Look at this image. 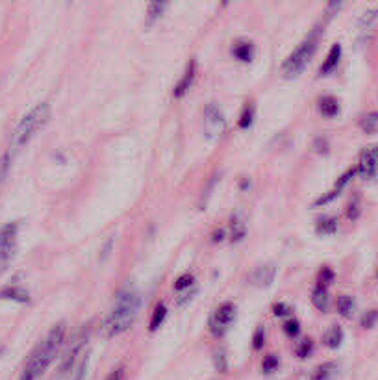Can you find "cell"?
<instances>
[{
  "instance_id": "cell-1",
  "label": "cell",
  "mask_w": 378,
  "mask_h": 380,
  "mask_svg": "<svg viewBox=\"0 0 378 380\" xmlns=\"http://www.w3.org/2000/svg\"><path fill=\"white\" fill-rule=\"evenodd\" d=\"M65 332H67V329L63 323L52 327L51 332L45 336V340L35 347L28 360H26L21 380H37L41 374L45 373L46 368L51 365L52 360L56 358V354L62 349L63 341H65Z\"/></svg>"
},
{
  "instance_id": "cell-2",
  "label": "cell",
  "mask_w": 378,
  "mask_h": 380,
  "mask_svg": "<svg viewBox=\"0 0 378 380\" xmlns=\"http://www.w3.org/2000/svg\"><path fill=\"white\" fill-rule=\"evenodd\" d=\"M139 306H141L139 291L134 290V288H126V290L121 291L112 312L108 313L106 321H104V334L108 338H115V336L126 332L136 321Z\"/></svg>"
},
{
  "instance_id": "cell-3",
  "label": "cell",
  "mask_w": 378,
  "mask_h": 380,
  "mask_svg": "<svg viewBox=\"0 0 378 380\" xmlns=\"http://www.w3.org/2000/svg\"><path fill=\"white\" fill-rule=\"evenodd\" d=\"M51 119V104L40 103L35 108H32L24 115L19 123L17 130L13 134V148L24 147L43 126Z\"/></svg>"
},
{
  "instance_id": "cell-4",
  "label": "cell",
  "mask_w": 378,
  "mask_h": 380,
  "mask_svg": "<svg viewBox=\"0 0 378 380\" xmlns=\"http://www.w3.org/2000/svg\"><path fill=\"white\" fill-rule=\"evenodd\" d=\"M319 34H321V30L316 28L311 32L308 37H306L299 46H297V51L291 54V56L284 62L282 71L284 76H288V78H295V76H299L302 71L306 69L308 62L311 60V56L316 54L317 45H319Z\"/></svg>"
},
{
  "instance_id": "cell-5",
  "label": "cell",
  "mask_w": 378,
  "mask_h": 380,
  "mask_svg": "<svg viewBox=\"0 0 378 380\" xmlns=\"http://www.w3.org/2000/svg\"><path fill=\"white\" fill-rule=\"evenodd\" d=\"M17 223H8L6 227L0 230V273H4L15 258L17 250Z\"/></svg>"
},
{
  "instance_id": "cell-6",
  "label": "cell",
  "mask_w": 378,
  "mask_h": 380,
  "mask_svg": "<svg viewBox=\"0 0 378 380\" xmlns=\"http://www.w3.org/2000/svg\"><path fill=\"white\" fill-rule=\"evenodd\" d=\"M226 128V119L223 110L217 106L215 103H209L206 108H204V134L209 139H215L219 137Z\"/></svg>"
},
{
  "instance_id": "cell-7",
  "label": "cell",
  "mask_w": 378,
  "mask_h": 380,
  "mask_svg": "<svg viewBox=\"0 0 378 380\" xmlns=\"http://www.w3.org/2000/svg\"><path fill=\"white\" fill-rule=\"evenodd\" d=\"M236 318V306L232 302H223L209 318V330L214 336H223L226 330L230 329L232 321Z\"/></svg>"
},
{
  "instance_id": "cell-8",
  "label": "cell",
  "mask_w": 378,
  "mask_h": 380,
  "mask_svg": "<svg viewBox=\"0 0 378 380\" xmlns=\"http://www.w3.org/2000/svg\"><path fill=\"white\" fill-rule=\"evenodd\" d=\"M356 173H360L361 178H375L378 173V145H371L367 147L360 156V164H358V169Z\"/></svg>"
},
{
  "instance_id": "cell-9",
  "label": "cell",
  "mask_w": 378,
  "mask_h": 380,
  "mask_svg": "<svg viewBox=\"0 0 378 380\" xmlns=\"http://www.w3.org/2000/svg\"><path fill=\"white\" fill-rule=\"evenodd\" d=\"M85 340H87V334L80 332V334L71 341V347L65 351V354H63L62 358V363H60V374L69 373V371L73 369L74 362H76V356L82 352V347H84Z\"/></svg>"
},
{
  "instance_id": "cell-10",
  "label": "cell",
  "mask_w": 378,
  "mask_h": 380,
  "mask_svg": "<svg viewBox=\"0 0 378 380\" xmlns=\"http://www.w3.org/2000/svg\"><path fill=\"white\" fill-rule=\"evenodd\" d=\"M275 277H277V267L269 264V266L256 267L255 273L250 275V282L255 284L256 288H269L275 282Z\"/></svg>"
},
{
  "instance_id": "cell-11",
  "label": "cell",
  "mask_w": 378,
  "mask_h": 380,
  "mask_svg": "<svg viewBox=\"0 0 378 380\" xmlns=\"http://www.w3.org/2000/svg\"><path fill=\"white\" fill-rule=\"evenodd\" d=\"M354 175H356V169H349V171H347V173H345V175L339 176L338 182H336V186H334L327 195H323V197H319V199H317L316 202H313V206H321V205L325 206V205H328V202H332V200L336 199V197H338V195L341 193V191H343V187L347 186V184H349L350 178H352V176H354Z\"/></svg>"
},
{
  "instance_id": "cell-12",
  "label": "cell",
  "mask_w": 378,
  "mask_h": 380,
  "mask_svg": "<svg viewBox=\"0 0 378 380\" xmlns=\"http://www.w3.org/2000/svg\"><path fill=\"white\" fill-rule=\"evenodd\" d=\"M195 76H197V63L189 62L187 63L186 71L182 74L180 82L176 84V87L173 89V97L175 98H182L187 93V89L191 87L193 82H195Z\"/></svg>"
},
{
  "instance_id": "cell-13",
  "label": "cell",
  "mask_w": 378,
  "mask_h": 380,
  "mask_svg": "<svg viewBox=\"0 0 378 380\" xmlns=\"http://www.w3.org/2000/svg\"><path fill=\"white\" fill-rule=\"evenodd\" d=\"M339 60H341V45H339V43H336V45H332L330 52H328L327 60L323 62L321 69H319V74L327 76V74L332 73L334 69L338 67Z\"/></svg>"
},
{
  "instance_id": "cell-14",
  "label": "cell",
  "mask_w": 378,
  "mask_h": 380,
  "mask_svg": "<svg viewBox=\"0 0 378 380\" xmlns=\"http://www.w3.org/2000/svg\"><path fill=\"white\" fill-rule=\"evenodd\" d=\"M319 112H321L323 117L334 119L339 114V101L332 95H325V97L319 98Z\"/></svg>"
},
{
  "instance_id": "cell-15",
  "label": "cell",
  "mask_w": 378,
  "mask_h": 380,
  "mask_svg": "<svg viewBox=\"0 0 378 380\" xmlns=\"http://www.w3.org/2000/svg\"><path fill=\"white\" fill-rule=\"evenodd\" d=\"M232 54L239 62H250L255 58V45L250 41H239L236 45L232 46Z\"/></svg>"
},
{
  "instance_id": "cell-16",
  "label": "cell",
  "mask_w": 378,
  "mask_h": 380,
  "mask_svg": "<svg viewBox=\"0 0 378 380\" xmlns=\"http://www.w3.org/2000/svg\"><path fill=\"white\" fill-rule=\"evenodd\" d=\"M311 302H313V306L319 310V312H325L328 308V290L327 286H321V284H317L316 290L311 293Z\"/></svg>"
},
{
  "instance_id": "cell-17",
  "label": "cell",
  "mask_w": 378,
  "mask_h": 380,
  "mask_svg": "<svg viewBox=\"0 0 378 380\" xmlns=\"http://www.w3.org/2000/svg\"><path fill=\"white\" fill-rule=\"evenodd\" d=\"M0 299H10V301H17V302H28L30 297L28 293L19 288V286H10L6 290L0 291Z\"/></svg>"
},
{
  "instance_id": "cell-18",
  "label": "cell",
  "mask_w": 378,
  "mask_h": 380,
  "mask_svg": "<svg viewBox=\"0 0 378 380\" xmlns=\"http://www.w3.org/2000/svg\"><path fill=\"white\" fill-rule=\"evenodd\" d=\"M323 341H325V345L330 347V349H338L341 345V341H343V330L339 329V327H330V329L325 332L323 336Z\"/></svg>"
},
{
  "instance_id": "cell-19",
  "label": "cell",
  "mask_w": 378,
  "mask_h": 380,
  "mask_svg": "<svg viewBox=\"0 0 378 380\" xmlns=\"http://www.w3.org/2000/svg\"><path fill=\"white\" fill-rule=\"evenodd\" d=\"M360 128L366 134H378V112H369V114L361 115Z\"/></svg>"
},
{
  "instance_id": "cell-20",
  "label": "cell",
  "mask_w": 378,
  "mask_h": 380,
  "mask_svg": "<svg viewBox=\"0 0 378 380\" xmlns=\"http://www.w3.org/2000/svg\"><path fill=\"white\" fill-rule=\"evenodd\" d=\"M317 234L321 236H332L338 230V219L336 217H325V219H319L316 227Z\"/></svg>"
},
{
  "instance_id": "cell-21",
  "label": "cell",
  "mask_w": 378,
  "mask_h": 380,
  "mask_svg": "<svg viewBox=\"0 0 378 380\" xmlns=\"http://www.w3.org/2000/svg\"><path fill=\"white\" fill-rule=\"evenodd\" d=\"M336 308L343 318H350L354 312V299L350 295H339L338 301H336Z\"/></svg>"
},
{
  "instance_id": "cell-22",
  "label": "cell",
  "mask_w": 378,
  "mask_h": 380,
  "mask_svg": "<svg viewBox=\"0 0 378 380\" xmlns=\"http://www.w3.org/2000/svg\"><path fill=\"white\" fill-rule=\"evenodd\" d=\"M252 123H255V104H247V106L243 108L241 115H239L237 125H239V128H243V130H247V128L252 126Z\"/></svg>"
},
{
  "instance_id": "cell-23",
  "label": "cell",
  "mask_w": 378,
  "mask_h": 380,
  "mask_svg": "<svg viewBox=\"0 0 378 380\" xmlns=\"http://www.w3.org/2000/svg\"><path fill=\"white\" fill-rule=\"evenodd\" d=\"M165 318H167V308H165V304H158L153 313V319H151V332H156L164 325Z\"/></svg>"
},
{
  "instance_id": "cell-24",
  "label": "cell",
  "mask_w": 378,
  "mask_h": 380,
  "mask_svg": "<svg viewBox=\"0 0 378 380\" xmlns=\"http://www.w3.org/2000/svg\"><path fill=\"white\" fill-rule=\"evenodd\" d=\"M334 373H336V363H323V365L316 369V373L311 374V380H330Z\"/></svg>"
},
{
  "instance_id": "cell-25",
  "label": "cell",
  "mask_w": 378,
  "mask_h": 380,
  "mask_svg": "<svg viewBox=\"0 0 378 380\" xmlns=\"http://www.w3.org/2000/svg\"><path fill=\"white\" fill-rule=\"evenodd\" d=\"M245 232H247L245 223H243L239 217H234V219H232V241H241V239L245 238Z\"/></svg>"
},
{
  "instance_id": "cell-26",
  "label": "cell",
  "mask_w": 378,
  "mask_h": 380,
  "mask_svg": "<svg viewBox=\"0 0 378 380\" xmlns=\"http://www.w3.org/2000/svg\"><path fill=\"white\" fill-rule=\"evenodd\" d=\"M377 19H378V6L372 8V10H367V12L358 19V26H360V28H369Z\"/></svg>"
},
{
  "instance_id": "cell-27",
  "label": "cell",
  "mask_w": 378,
  "mask_h": 380,
  "mask_svg": "<svg viewBox=\"0 0 378 380\" xmlns=\"http://www.w3.org/2000/svg\"><path fill=\"white\" fill-rule=\"evenodd\" d=\"M165 10H167V4H165V2H151V4H148V19H151V21L158 19Z\"/></svg>"
},
{
  "instance_id": "cell-28",
  "label": "cell",
  "mask_w": 378,
  "mask_h": 380,
  "mask_svg": "<svg viewBox=\"0 0 378 380\" xmlns=\"http://www.w3.org/2000/svg\"><path fill=\"white\" fill-rule=\"evenodd\" d=\"M311 351H313V341H311V340L300 341L299 345H297V349H295V352H297V356H299V358L310 356Z\"/></svg>"
},
{
  "instance_id": "cell-29",
  "label": "cell",
  "mask_w": 378,
  "mask_h": 380,
  "mask_svg": "<svg viewBox=\"0 0 378 380\" xmlns=\"http://www.w3.org/2000/svg\"><path fill=\"white\" fill-rule=\"evenodd\" d=\"M377 323H378V310H369L367 313H363V318H361V327H363V329H372Z\"/></svg>"
},
{
  "instance_id": "cell-30",
  "label": "cell",
  "mask_w": 378,
  "mask_h": 380,
  "mask_svg": "<svg viewBox=\"0 0 378 380\" xmlns=\"http://www.w3.org/2000/svg\"><path fill=\"white\" fill-rule=\"evenodd\" d=\"M193 282H195V277L189 275V273H186V275H182V277L175 282V290L182 291V290H186V288H191Z\"/></svg>"
},
{
  "instance_id": "cell-31",
  "label": "cell",
  "mask_w": 378,
  "mask_h": 380,
  "mask_svg": "<svg viewBox=\"0 0 378 380\" xmlns=\"http://www.w3.org/2000/svg\"><path fill=\"white\" fill-rule=\"evenodd\" d=\"M264 343H266V330H264V327H258L255 336H252V349H255V351H260L261 347H264Z\"/></svg>"
},
{
  "instance_id": "cell-32",
  "label": "cell",
  "mask_w": 378,
  "mask_h": 380,
  "mask_svg": "<svg viewBox=\"0 0 378 380\" xmlns=\"http://www.w3.org/2000/svg\"><path fill=\"white\" fill-rule=\"evenodd\" d=\"M278 358L275 354H269V356L264 358V363H261V369H264V373H273V371H277L278 369Z\"/></svg>"
},
{
  "instance_id": "cell-33",
  "label": "cell",
  "mask_w": 378,
  "mask_h": 380,
  "mask_svg": "<svg viewBox=\"0 0 378 380\" xmlns=\"http://www.w3.org/2000/svg\"><path fill=\"white\" fill-rule=\"evenodd\" d=\"M215 368H217V371H221V373H225L226 369H228V363H226V356H225V351H215Z\"/></svg>"
},
{
  "instance_id": "cell-34",
  "label": "cell",
  "mask_w": 378,
  "mask_h": 380,
  "mask_svg": "<svg viewBox=\"0 0 378 380\" xmlns=\"http://www.w3.org/2000/svg\"><path fill=\"white\" fill-rule=\"evenodd\" d=\"M284 330H286V334L291 336V338H295V336H299V332H300V323L297 321V319H289L288 323L284 325Z\"/></svg>"
},
{
  "instance_id": "cell-35",
  "label": "cell",
  "mask_w": 378,
  "mask_h": 380,
  "mask_svg": "<svg viewBox=\"0 0 378 380\" xmlns=\"http://www.w3.org/2000/svg\"><path fill=\"white\" fill-rule=\"evenodd\" d=\"M85 369H87V356L82 358V362L76 365V369H74V374L71 380H84L85 377Z\"/></svg>"
},
{
  "instance_id": "cell-36",
  "label": "cell",
  "mask_w": 378,
  "mask_h": 380,
  "mask_svg": "<svg viewBox=\"0 0 378 380\" xmlns=\"http://www.w3.org/2000/svg\"><path fill=\"white\" fill-rule=\"evenodd\" d=\"M334 280V271L332 269H328V267H323V271L319 273V284L321 286H327L328 288V284L332 282Z\"/></svg>"
},
{
  "instance_id": "cell-37",
  "label": "cell",
  "mask_w": 378,
  "mask_h": 380,
  "mask_svg": "<svg viewBox=\"0 0 378 380\" xmlns=\"http://www.w3.org/2000/svg\"><path fill=\"white\" fill-rule=\"evenodd\" d=\"M273 313H275L277 318H284V316H289V313H291V308H289L286 302H277V304L273 306Z\"/></svg>"
},
{
  "instance_id": "cell-38",
  "label": "cell",
  "mask_w": 378,
  "mask_h": 380,
  "mask_svg": "<svg viewBox=\"0 0 378 380\" xmlns=\"http://www.w3.org/2000/svg\"><path fill=\"white\" fill-rule=\"evenodd\" d=\"M124 379H126V368H124V365H119V368H115L112 373L108 374L106 380H124Z\"/></svg>"
},
{
  "instance_id": "cell-39",
  "label": "cell",
  "mask_w": 378,
  "mask_h": 380,
  "mask_svg": "<svg viewBox=\"0 0 378 380\" xmlns=\"http://www.w3.org/2000/svg\"><path fill=\"white\" fill-rule=\"evenodd\" d=\"M358 216H360V206H358V200H352L349 205V210H347V217L349 219H358Z\"/></svg>"
},
{
  "instance_id": "cell-40",
  "label": "cell",
  "mask_w": 378,
  "mask_h": 380,
  "mask_svg": "<svg viewBox=\"0 0 378 380\" xmlns=\"http://www.w3.org/2000/svg\"><path fill=\"white\" fill-rule=\"evenodd\" d=\"M223 236H225V232L223 230H219V232L214 234V241H223Z\"/></svg>"
}]
</instances>
